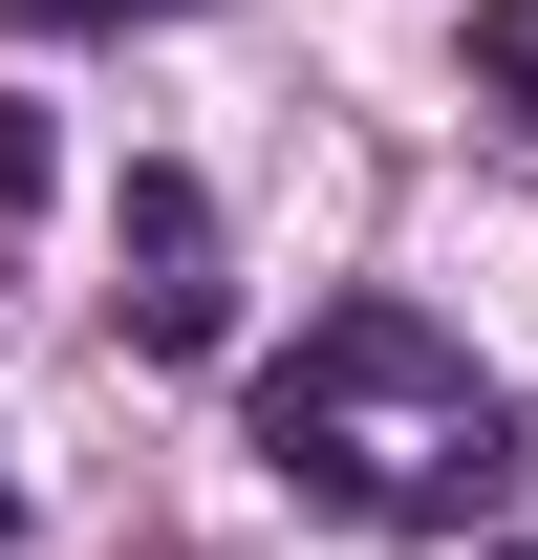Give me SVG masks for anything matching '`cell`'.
<instances>
[{
    "label": "cell",
    "mask_w": 538,
    "mask_h": 560,
    "mask_svg": "<svg viewBox=\"0 0 538 560\" xmlns=\"http://www.w3.org/2000/svg\"><path fill=\"white\" fill-rule=\"evenodd\" d=\"M259 475L324 495V517H388V539H453V517L517 495V388L431 302H324L259 366Z\"/></svg>",
    "instance_id": "6da1fadb"
},
{
    "label": "cell",
    "mask_w": 538,
    "mask_h": 560,
    "mask_svg": "<svg viewBox=\"0 0 538 560\" xmlns=\"http://www.w3.org/2000/svg\"><path fill=\"white\" fill-rule=\"evenodd\" d=\"M108 324L173 346V366L237 324V280H215V195H195V173H130V215H108Z\"/></svg>",
    "instance_id": "7a4b0ae2"
},
{
    "label": "cell",
    "mask_w": 538,
    "mask_h": 560,
    "mask_svg": "<svg viewBox=\"0 0 538 560\" xmlns=\"http://www.w3.org/2000/svg\"><path fill=\"white\" fill-rule=\"evenodd\" d=\"M473 108L538 130V0H473Z\"/></svg>",
    "instance_id": "3957f363"
},
{
    "label": "cell",
    "mask_w": 538,
    "mask_h": 560,
    "mask_svg": "<svg viewBox=\"0 0 538 560\" xmlns=\"http://www.w3.org/2000/svg\"><path fill=\"white\" fill-rule=\"evenodd\" d=\"M0 195H44V108H0Z\"/></svg>",
    "instance_id": "277c9868"
},
{
    "label": "cell",
    "mask_w": 538,
    "mask_h": 560,
    "mask_svg": "<svg viewBox=\"0 0 538 560\" xmlns=\"http://www.w3.org/2000/svg\"><path fill=\"white\" fill-rule=\"evenodd\" d=\"M44 22H195V0H44Z\"/></svg>",
    "instance_id": "5b68a950"
},
{
    "label": "cell",
    "mask_w": 538,
    "mask_h": 560,
    "mask_svg": "<svg viewBox=\"0 0 538 560\" xmlns=\"http://www.w3.org/2000/svg\"><path fill=\"white\" fill-rule=\"evenodd\" d=\"M0 539H22V495H0Z\"/></svg>",
    "instance_id": "8992f818"
}]
</instances>
